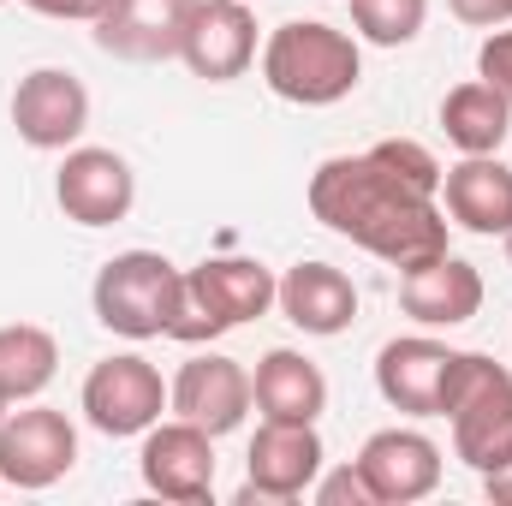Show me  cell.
Returning a JSON list of instances; mask_svg holds the SVG:
<instances>
[{
	"label": "cell",
	"mask_w": 512,
	"mask_h": 506,
	"mask_svg": "<svg viewBox=\"0 0 512 506\" xmlns=\"http://www.w3.org/2000/svg\"><path fill=\"white\" fill-rule=\"evenodd\" d=\"M310 215L399 274L447 256L453 227L441 209V161L411 137H382L364 155H328L310 173Z\"/></svg>",
	"instance_id": "6da1fadb"
},
{
	"label": "cell",
	"mask_w": 512,
	"mask_h": 506,
	"mask_svg": "<svg viewBox=\"0 0 512 506\" xmlns=\"http://www.w3.org/2000/svg\"><path fill=\"white\" fill-rule=\"evenodd\" d=\"M364 54L346 30L322 18H292L262 42V84L292 108H334L358 90Z\"/></svg>",
	"instance_id": "7a4b0ae2"
},
{
	"label": "cell",
	"mask_w": 512,
	"mask_h": 506,
	"mask_svg": "<svg viewBox=\"0 0 512 506\" xmlns=\"http://www.w3.org/2000/svg\"><path fill=\"white\" fill-rule=\"evenodd\" d=\"M274 292H280V274L256 256H209L197 268H185V292H179V316H173V334L179 346H209L233 328H245L256 316L274 310Z\"/></svg>",
	"instance_id": "3957f363"
},
{
	"label": "cell",
	"mask_w": 512,
	"mask_h": 506,
	"mask_svg": "<svg viewBox=\"0 0 512 506\" xmlns=\"http://www.w3.org/2000/svg\"><path fill=\"white\" fill-rule=\"evenodd\" d=\"M179 292H185V268H173L161 251H120L96 268L90 310L108 334L167 340L179 316Z\"/></svg>",
	"instance_id": "277c9868"
},
{
	"label": "cell",
	"mask_w": 512,
	"mask_h": 506,
	"mask_svg": "<svg viewBox=\"0 0 512 506\" xmlns=\"http://www.w3.org/2000/svg\"><path fill=\"white\" fill-rule=\"evenodd\" d=\"M441 417L453 423V453L477 477L512 465V370L507 364H495L483 352H459Z\"/></svg>",
	"instance_id": "5b68a950"
},
{
	"label": "cell",
	"mask_w": 512,
	"mask_h": 506,
	"mask_svg": "<svg viewBox=\"0 0 512 506\" xmlns=\"http://www.w3.org/2000/svg\"><path fill=\"white\" fill-rule=\"evenodd\" d=\"M78 465V429L66 423V411L54 405H30L0 417V483L6 489H54L60 477H72Z\"/></svg>",
	"instance_id": "8992f818"
},
{
	"label": "cell",
	"mask_w": 512,
	"mask_h": 506,
	"mask_svg": "<svg viewBox=\"0 0 512 506\" xmlns=\"http://www.w3.org/2000/svg\"><path fill=\"white\" fill-rule=\"evenodd\" d=\"M78 405H84L90 429H102V435H114V441H120V435H143V429L161 423V411H167V381H161V370H155L149 358L120 352V358H102V364L84 376Z\"/></svg>",
	"instance_id": "52a82bcc"
},
{
	"label": "cell",
	"mask_w": 512,
	"mask_h": 506,
	"mask_svg": "<svg viewBox=\"0 0 512 506\" xmlns=\"http://www.w3.org/2000/svg\"><path fill=\"white\" fill-rule=\"evenodd\" d=\"M322 435L316 423H280V417H262V429L251 435V453H245V489L239 501H298L310 495V483L322 477Z\"/></svg>",
	"instance_id": "ba28073f"
},
{
	"label": "cell",
	"mask_w": 512,
	"mask_h": 506,
	"mask_svg": "<svg viewBox=\"0 0 512 506\" xmlns=\"http://www.w3.org/2000/svg\"><path fill=\"white\" fill-rule=\"evenodd\" d=\"M137 477L149 495L179 506H197L215 495V435L173 417V423H149L143 429V453H137Z\"/></svg>",
	"instance_id": "9c48e42d"
},
{
	"label": "cell",
	"mask_w": 512,
	"mask_h": 506,
	"mask_svg": "<svg viewBox=\"0 0 512 506\" xmlns=\"http://www.w3.org/2000/svg\"><path fill=\"white\" fill-rule=\"evenodd\" d=\"M54 203L78 227H114L137 203V173H131V161L120 149L72 143L66 161H60V179H54Z\"/></svg>",
	"instance_id": "30bf717a"
},
{
	"label": "cell",
	"mask_w": 512,
	"mask_h": 506,
	"mask_svg": "<svg viewBox=\"0 0 512 506\" xmlns=\"http://www.w3.org/2000/svg\"><path fill=\"white\" fill-rule=\"evenodd\" d=\"M12 126L30 149H72L90 126V90L66 66H36L12 90Z\"/></svg>",
	"instance_id": "8fae6325"
},
{
	"label": "cell",
	"mask_w": 512,
	"mask_h": 506,
	"mask_svg": "<svg viewBox=\"0 0 512 506\" xmlns=\"http://www.w3.org/2000/svg\"><path fill=\"white\" fill-rule=\"evenodd\" d=\"M251 405H256L251 370L239 358H227V352H197L191 364H179V376L167 387V411L185 417V423H197V429H209L215 441L233 435Z\"/></svg>",
	"instance_id": "7c38bea8"
},
{
	"label": "cell",
	"mask_w": 512,
	"mask_h": 506,
	"mask_svg": "<svg viewBox=\"0 0 512 506\" xmlns=\"http://www.w3.org/2000/svg\"><path fill=\"white\" fill-rule=\"evenodd\" d=\"M179 60L203 84H233L256 66V12L251 0H197L185 24Z\"/></svg>",
	"instance_id": "4fadbf2b"
},
{
	"label": "cell",
	"mask_w": 512,
	"mask_h": 506,
	"mask_svg": "<svg viewBox=\"0 0 512 506\" xmlns=\"http://www.w3.org/2000/svg\"><path fill=\"white\" fill-rule=\"evenodd\" d=\"M197 0H108L96 12V48L114 60H179L185 48V24H191Z\"/></svg>",
	"instance_id": "5bb4252c"
},
{
	"label": "cell",
	"mask_w": 512,
	"mask_h": 506,
	"mask_svg": "<svg viewBox=\"0 0 512 506\" xmlns=\"http://www.w3.org/2000/svg\"><path fill=\"white\" fill-rule=\"evenodd\" d=\"M358 471L376 506H411L441 489V447L423 429H376L358 447Z\"/></svg>",
	"instance_id": "9a60e30c"
},
{
	"label": "cell",
	"mask_w": 512,
	"mask_h": 506,
	"mask_svg": "<svg viewBox=\"0 0 512 506\" xmlns=\"http://www.w3.org/2000/svg\"><path fill=\"white\" fill-rule=\"evenodd\" d=\"M459 352L429 340V334H405V340H387L376 352V387L393 411L405 417H441L447 405V381H453Z\"/></svg>",
	"instance_id": "2e32d148"
},
{
	"label": "cell",
	"mask_w": 512,
	"mask_h": 506,
	"mask_svg": "<svg viewBox=\"0 0 512 506\" xmlns=\"http://www.w3.org/2000/svg\"><path fill=\"white\" fill-rule=\"evenodd\" d=\"M274 304H280V316H286L292 328H304V334H316V340H334V334H346V328L358 322V286H352V274L334 268V262H292V268L280 274Z\"/></svg>",
	"instance_id": "e0dca14e"
},
{
	"label": "cell",
	"mask_w": 512,
	"mask_h": 506,
	"mask_svg": "<svg viewBox=\"0 0 512 506\" xmlns=\"http://www.w3.org/2000/svg\"><path fill=\"white\" fill-rule=\"evenodd\" d=\"M399 310L423 328H465L483 310V274L465 256H435L423 268L399 274Z\"/></svg>",
	"instance_id": "ac0fdd59"
},
{
	"label": "cell",
	"mask_w": 512,
	"mask_h": 506,
	"mask_svg": "<svg viewBox=\"0 0 512 506\" xmlns=\"http://www.w3.org/2000/svg\"><path fill=\"white\" fill-rule=\"evenodd\" d=\"M441 209L453 227L501 239L512 227V167L501 155H459V167L441 173Z\"/></svg>",
	"instance_id": "d6986e66"
},
{
	"label": "cell",
	"mask_w": 512,
	"mask_h": 506,
	"mask_svg": "<svg viewBox=\"0 0 512 506\" xmlns=\"http://www.w3.org/2000/svg\"><path fill=\"white\" fill-rule=\"evenodd\" d=\"M251 399L262 417H280V423H316L328 411V376L292 352V346H274L256 358V376H251Z\"/></svg>",
	"instance_id": "ffe728a7"
},
{
	"label": "cell",
	"mask_w": 512,
	"mask_h": 506,
	"mask_svg": "<svg viewBox=\"0 0 512 506\" xmlns=\"http://www.w3.org/2000/svg\"><path fill=\"white\" fill-rule=\"evenodd\" d=\"M441 131L459 155H501V143L512 137V102L489 84V78H471L459 90H447L441 102Z\"/></svg>",
	"instance_id": "44dd1931"
},
{
	"label": "cell",
	"mask_w": 512,
	"mask_h": 506,
	"mask_svg": "<svg viewBox=\"0 0 512 506\" xmlns=\"http://www.w3.org/2000/svg\"><path fill=\"white\" fill-rule=\"evenodd\" d=\"M54 370H60V346H54L48 328H36V322H6L0 328V393L12 405L36 399L54 381Z\"/></svg>",
	"instance_id": "7402d4cb"
},
{
	"label": "cell",
	"mask_w": 512,
	"mask_h": 506,
	"mask_svg": "<svg viewBox=\"0 0 512 506\" xmlns=\"http://www.w3.org/2000/svg\"><path fill=\"white\" fill-rule=\"evenodd\" d=\"M352 24L376 48H405L429 24V0H352Z\"/></svg>",
	"instance_id": "603a6c76"
},
{
	"label": "cell",
	"mask_w": 512,
	"mask_h": 506,
	"mask_svg": "<svg viewBox=\"0 0 512 506\" xmlns=\"http://www.w3.org/2000/svg\"><path fill=\"white\" fill-rule=\"evenodd\" d=\"M310 495H316L322 506H376L370 483H364V471H358V459H352V465H340V471H328V477H316V483H310Z\"/></svg>",
	"instance_id": "cb8c5ba5"
},
{
	"label": "cell",
	"mask_w": 512,
	"mask_h": 506,
	"mask_svg": "<svg viewBox=\"0 0 512 506\" xmlns=\"http://www.w3.org/2000/svg\"><path fill=\"white\" fill-rule=\"evenodd\" d=\"M477 78H489L512 102V30H489V42L477 48Z\"/></svg>",
	"instance_id": "d4e9b609"
},
{
	"label": "cell",
	"mask_w": 512,
	"mask_h": 506,
	"mask_svg": "<svg viewBox=\"0 0 512 506\" xmlns=\"http://www.w3.org/2000/svg\"><path fill=\"white\" fill-rule=\"evenodd\" d=\"M459 24H477V30H501L512 24V0H447Z\"/></svg>",
	"instance_id": "484cf974"
},
{
	"label": "cell",
	"mask_w": 512,
	"mask_h": 506,
	"mask_svg": "<svg viewBox=\"0 0 512 506\" xmlns=\"http://www.w3.org/2000/svg\"><path fill=\"white\" fill-rule=\"evenodd\" d=\"M18 6H30V12H42V18H84V24H96V12H102L108 0H18Z\"/></svg>",
	"instance_id": "4316f807"
},
{
	"label": "cell",
	"mask_w": 512,
	"mask_h": 506,
	"mask_svg": "<svg viewBox=\"0 0 512 506\" xmlns=\"http://www.w3.org/2000/svg\"><path fill=\"white\" fill-rule=\"evenodd\" d=\"M483 495H489L495 506H512V465H501V471L483 477Z\"/></svg>",
	"instance_id": "83f0119b"
},
{
	"label": "cell",
	"mask_w": 512,
	"mask_h": 506,
	"mask_svg": "<svg viewBox=\"0 0 512 506\" xmlns=\"http://www.w3.org/2000/svg\"><path fill=\"white\" fill-rule=\"evenodd\" d=\"M6 411H12V399H6V393H0V417H6Z\"/></svg>",
	"instance_id": "f1b7e54d"
},
{
	"label": "cell",
	"mask_w": 512,
	"mask_h": 506,
	"mask_svg": "<svg viewBox=\"0 0 512 506\" xmlns=\"http://www.w3.org/2000/svg\"><path fill=\"white\" fill-rule=\"evenodd\" d=\"M501 239H507V262H512V227H507V233H501Z\"/></svg>",
	"instance_id": "f546056e"
},
{
	"label": "cell",
	"mask_w": 512,
	"mask_h": 506,
	"mask_svg": "<svg viewBox=\"0 0 512 506\" xmlns=\"http://www.w3.org/2000/svg\"><path fill=\"white\" fill-rule=\"evenodd\" d=\"M0 489H6V483H0Z\"/></svg>",
	"instance_id": "4dcf8cb0"
}]
</instances>
